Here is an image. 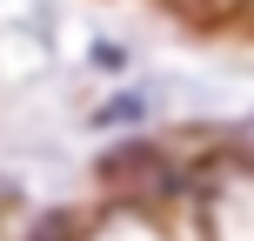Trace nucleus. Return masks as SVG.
<instances>
[{
    "mask_svg": "<svg viewBox=\"0 0 254 241\" xmlns=\"http://www.w3.org/2000/svg\"><path fill=\"white\" fill-rule=\"evenodd\" d=\"M94 188H101V201L127 208V215H154V208L181 201V194L194 188V167L181 161L161 134L140 127V134H121L114 148H101V161H94Z\"/></svg>",
    "mask_w": 254,
    "mask_h": 241,
    "instance_id": "obj_1",
    "label": "nucleus"
},
{
    "mask_svg": "<svg viewBox=\"0 0 254 241\" xmlns=\"http://www.w3.org/2000/svg\"><path fill=\"white\" fill-rule=\"evenodd\" d=\"M161 13H174L181 27L214 34V27H234L241 13H254V0H161Z\"/></svg>",
    "mask_w": 254,
    "mask_h": 241,
    "instance_id": "obj_2",
    "label": "nucleus"
},
{
    "mask_svg": "<svg viewBox=\"0 0 254 241\" xmlns=\"http://www.w3.org/2000/svg\"><path fill=\"white\" fill-rule=\"evenodd\" d=\"M147 114H154V94H147V87H121L114 101L94 107V127H107V134H140Z\"/></svg>",
    "mask_w": 254,
    "mask_h": 241,
    "instance_id": "obj_3",
    "label": "nucleus"
},
{
    "mask_svg": "<svg viewBox=\"0 0 254 241\" xmlns=\"http://www.w3.org/2000/svg\"><path fill=\"white\" fill-rule=\"evenodd\" d=\"M20 241H87V215L80 208H40V215H27Z\"/></svg>",
    "mask_w": 254,
    "mask_h": 241,
    "instance_id": "obj_4",
    "label": "nucleus"
}]
</instances>
